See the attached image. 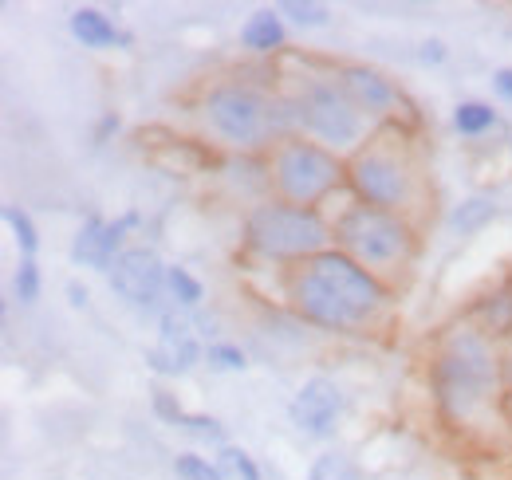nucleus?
<instances>
[{
	"instance_id": "nucleus-1",
	"label": "nucleus",
	"mask_w": 512,
	"mask_h": 480,
	"mask_svg": "<svg viewBox=\"0 0 512 480\" xmlns=\"http://www.w3.org/2000/svg\"><path fill=\"white\" fill-rule=\"evenodd\" d=\"M426 382L442 425L461 441L497 445L509 437V351L469 315L438 331Z\"/></svg>"
},
{
	"instance_id": "nucleus-4",
	"label": "nucleus",
	"mask_w": 512,
	"mask_h": 480,
	"mask_svg": "<svg viewBox=\"0 0 512 480\" xmlns=\"http://www.w3.org/2000/svg\"><path fill=\"white\" fill-rule=\"evenodd\" d=\"M347 189L355 201L410 217L414 225H422V213L434 197L422 146L414 142V134L402 122L379 126L347 158Z\"/></svg>"
},
{
	"instance_id": "nucleus-18",
	"label": "nucleus",
	"mask_w": 512,
	"mask_h": 480,
	"mask_svg": "<svg viewBox=\"0 0 512 480\" xmlns=\"http://www.w3.org/2000/svg\"><path fill=\"white\" fill-rule=\"evenodd\" d=\"M166 292L182 311H201V303H205V284L193 276L186 264H170L166 268Z\"/></svg>"
},
{
	"instance_id": "nucleus-25",
	"label": "nucleus",
	"mask_w": 512,
	"mask_h": 480,
	"mask_svg": "<svg viewBox=\"0 0 512 480\" xmlns=\"http://www.w3.org/2000/svg\"><path fill=\"white\" fill-rule=\"evenodd\" d=\"M174 477L178 480H229L221 473L217 461L201 457V453H178L174 457Z\"/></svg>"
},
{
	"instance_id": "nucleus-12",
	"label": "nucleus",
	"mask_w": 512,
	"mask_h": 480,
	"mask_svg": "<svg viewBox=\"0 0 512 480\" xmlns=\"http://www.w3.org/2000/svg\"><path fill=\"white\" fill-rule=\"evenodd\" d=\"M343 410H347L343 386L327 374H316L296 386V394L288 402V421L296 425V433H304L312 441H331L343 421Z\"/></svg>"
},
{
	"instance_id": "nucleus-23",
	"label": "nucleus",
	"mask_w": 512,
	"mask_h": 480,
	"mask_svg": "<svg viewBox=\"0 0 512 480\" xmlns=\"http://www.w3.org/2000/svg\"><path fill=\"white\" fill-rule=\"evenodd\" d=\"M40 292H44V276H40V264H36V260H28V256H20V264H16V276H12V296L24 303V307H32V303L40 300Z\"/></svg>"
},
{
	"instance_id": "nucleus-5",
	"label": "nucleus",
	"mask_w": 512,
	"mask_h": 480,
	"mask_svg": "<svg viewBox=\"0 0 512 480\" xmlns=\"http://www.w3.org/2000/svg\"><path fill=\"white\" fill-rule=\"evenodd\" d=\"M331 233L335 248L347 252L359 268H367L375 280H383L390 292L410 288L422 260V225L351 197L347 205L335 209Z\"/></svg>"
},
{
	"instance_id": "nucleus-30",
	"label": "nucleus",
	"mask_w": 512,
	"mask_h": 480,
	"mask_svg": "<svg viewBox=\"0 0 512 480\" xmlns=\"http://www.w3.org/2000/svg\"><path fill=\"white\" fill-rule=\"evenodd\" d=\"M493 91H497V99L512 103V67H497L493 71Z\"/></svg>"
},
{
	"instance_id": "nucleus-31",
	"label": "nucleus",
	"mask_w": 512,
	"mask_h": 480,
	"mask_svg": "<svg viewBox=\"0 0 512 480\" xmlns=\"http://www.w3.org/2000/svg\"><path fill=\"white\" fill-rule=\"evenodd\" d=\"M67 303H71V307H75V311H83V307H87V303H91V292H87V288H83V284H79V280H67Z\"/></svg>"
},
{
	"instance_id": "nucleus-28",
	"label": "nucleus",
	"mask_w": 512,
	"mask_h": 480,
	"mask_svg": "<svg viewBox=\"0 0 512 480\" xmlns=\"http://www.w3.org/2000/svg\"><path fill=\"white\" fill-rule=\"evenodd\" d=\"M414 56H418L422 67H442V63L449 60V48H446V40L430 36V40H422V44H418V52H414Z\"/></svg>"
},
{
	"instance_id": "nucleus-20",
	"label": "nucleus",
	"mask_w": 512,
	"mask_h": 480,
	"mask_svg": "<svg viewBox=\"0 0 512 480\" xmlns=\"http://www.w3.org/2000/svg\"><path fill=\"white\" fill-rule=\"evenodd\" d=\"M308 480H363V477H359V465L343 449H327V453H320L312 461Z\"/></svg>"
},
{
	"instance_id": "nucleus-33",
	"label": "nucleus",
	"mask_w": 512,
	"mask_h": 480,
	"mask_svg": "<svg viewBox=\"0 0 512 480\" xmlns=\"http://www.w3.org/2000/svg\"><path fill=\"white\" fill-rule=\"evenodd\" d=\"M509 150H512V142H509Z\"/></svg>"
},
{
	"instance_id": "nucleus-26",
	"label": "nucleus",
	"mask_w": 512,
	"mask_h": 480,
	"mask_svg": "<svg viewBox=\"0 0 512 480\" xmlns=\"http://www.w3.org/2000/svg\"><path fill=\"white\" fill-rule=\"evenodd\" d=\"M182 433H190L193 441H209V445H229L225 441V425L213 418V414H186V421H182Z\"/></svg>"
},
{
	"instance_id": "nucleus-7",
	"label": "nucleus",
	"mask_w": 512,
	"mask_h": 480,
	"mask_svg": "<svg viewBox=\"0 0 512 480\" xmlns=\"http://www.w3.org/2000/svg\"><path fill=\"white\" fill-rule=\"evenodd\" d=\"M284 95L296 107V126L304 138L320 142L323 150L339 154L343 162L379 130L367 119L351 95L339 87L335 71H308L300 79H292V87H284Z\"/></svg>"
},
{
	"instance_id": "nucleus-15",
	"label": "nucleus",
	"mask_w": 512,
	"mask_h": 480,
	"mask_svg": "<svg viewBox=\"0 0 512 480\" xmlns=\"http://www.w3.org/2000/svg\"><path fill=\"white\" fill-rule=\"evenodd\" d=\"M241 48L249 56H280L288 48V28H284L280 8H256L241 24Z\"/></svg>"
},
{
	"instance_id": "nucleus-21",
	"label": "nucleus",
	"mask_w": 512,
	"mask_h": 480,
	"mask_svg": "<svg viewBox=\"0 0 512 480\" xmlns=\"http://www.w3.org/2000/svg\"><path fill=\"white\" fill-rule=\"evenodd\" d=\"M280 16H284L288 24H296V28H304V32L331 24V8H327V4H316V0H284V4H280Z\"/></svg>"
},
{
	"instance_id": "nucleus-16",
	"label": "nucleus",
	"mask_w": 512,
	"mask_h": 480,
	"mask_svg": "<svg viewBox=\"0 0 512 480\" xmlns=\"http://www.w3.org/2000/svg\"><path fill=\"white\" fill-rule=\"evenodd\" d=\"M497 217H501V205H497L493 197H485V193H473V197H465L461 205H453L449 229H453L457 237H477V233H485Z\"/></svg>"
},
{
	"instance_id": "nucleus-3",
	"label": "nucleus",
	"mask_w": 512,
	"mask_h": 480,
	"mask_svg": "<svg viewBox=\"0 0 512 480\" xmlns=\"http://www.w3.org/2000/svg\"><path fill=\"white\" fill-rule=\"evenodd\" d=\"M193 115L209 146L233 158H268L276 142L300 134L292 99L241 75L205 83L193 103Z\"/></svg>"
},
{
	"instance_id": "nucleus-22",
	"label": "nucleus",
	"mask_w": 512,
	"mask_h": 480,
	"mask_svg": "<svg viewBox=\"0 0 512 480\" xmlns=\"http://www.w3.org/2000/svg\"><path fill=\"white\" fill-rule=\"evenodd\" d=\"M213 461L221 465L225 477H233V480H264L260 477V465L253 461V453H245L241 445H221Z\"/></svg>"
},
{
	"instance_id": "nucleus-2",
	"label": "nucleus",
	"mask_w": 512,
	"mask_h": 480,
	"mask_svg": "<svg viewBox=\"0 0 512 480\" xmlns=\"http://www.w3.org/2000/svg\"><path fill=\"white\" fill-rule=\"evenodd\" d=\"M280 296L288 311L327 335H383L394 323L398 292L359 268L347 252L327 248L320 256L280 272Z\"/></svg>"
},
{
	"instance_id": "nucleus-27",
	"label": "nucleus",
	"mask_w": 512,
	"mask_h": 480,
	"mask_svg": "<svg viewBox=\"0 0 512 480\" xmlns=\"http://www.w3.org/2000/svg\"><path fill=\"white\" fill-rule=\"evenodd\" d=\"M150 410H154V418L162 421V425H174V429H182V421H186V410H182L178 394L166 390V386H158V390L150 394Z\"/></svg>"
},
{
	"instance_id": "nucleus-17",
	"label": "nucleus",
	"mask_w": 512,
	"mask_h": 480,
	"mask_svg": "<svg viewBox=\"0 0 512 480\" xmlns=\"http://www.w3.org/2000/svg\"><path fill=\"white\" fill-rule=\"evenodd\" d=\"M453 130L461 134V138H481V134H489V130H497V122L501 115L493 111V103H485V99H461L457 107H453Z\"/></svg>"
},
{
	"instance_id": "nucleus-24",
	"label": "nucleus",
	"mask_w": 512,
	"mask_h": 480,
	"mask_svg": "<svg viewBox=\"0 0 512 480\" xmlns=\"http://www.w3.org/2000/svg\"><path fill=\"white\" fill-rule=\"evenodd\" d=\"M205 362L217 374H241V370H249V355L237 343H225V339H217V343L205 347Z\"/></svg>"
},
{
	"instance_id": "nucleus-32",
	"label": "nucleus",
	"mask_w": 512,
	"mask_h": 480,
	"mask_svg": "<svg viewBox=\"0 0 512 480\" xmlns=\"http://www.w3.org/2000/svg\"><path fill=\"white\" fill-rule=\"evenodd\" d=\"M509 390H512V347H509Z\"/></svg>"
},
{
	"instance_id": "nucleus-8",
	"label": "nucleus",
	"mask_w": 512,
	"mask_h": 480,
	"mask_svg": "<svg viewBox=\"0 0 512 480\" xmlns=\"http://www.w3.org/2000/svg\"><path fill=\"white\" fill-rule=\"evenodd\" d=\"M264 185L276 201L320 209L327 197L347 189V162L339 154L323 150L320 142H312L304 134H292V138H284L268 150Z\"/></svg>"
},
{
	"instance_id": "nucleus-13",
	"label": "nucleus",
	"mask_w": 512,
	"mask_h": 480,
	"mask_svg": "<svg viewBox=\"0 0 512 480\" xmlns=\"http://www.w3.org/2000/svg\"><path fill=\"white\" fill-rule=\"evenodd\" d=\"M142 225V217L130 209L123 213L119 221H103V217H87L83 225H79V233L71 240V264H79V268H95V272H111L115 268V260L127 252V233L130 229H138Z\"/></svg>"
},
{
	"instance_id": "nucleus-11",
	"label": "nucleus",
	"mask_w": 512,
	"mask_h": 480,
	"mask_svg": "<svg viewBox=\"0 0 512 480\" xmlns=\"http://www.w3.org/2000/svg\"><path fill=\"white\" fill-rule=\"evenodd\" d=\"M197 362H205V347L193 331V315L178 303H166L158 311V343L146 351V366L162 378H182Z\"/></svg>"
},
{
	"instance_id": "nucleus-9",
	"label": "nucleus",
	"mask_w": 512,
	"mask_h": 480,
	"mask_svg": "<svg viewBox=\"0 0 512 480\" xmlns=\"http://www.w3.org/2000/svg\"><path fill=\"white\" fill-rule=\"evenodd\" d=\"M166 268L162 256L150 244H130L127 252L115 260V268L107 272V284L119 300L134 311H162L166 307Z\"/></svg>"
},
{
	"instance_id": "nucleus-10",
	"label": "nucleus",
	"mask_w": 512,
	"mask_h": 480,
	"mask_svg": "<svg viewBox=\"0 0 512 480\" xmlns=\"http://www.w3.org/2000/svg\"><path fill=\"white\" fill-rule=\"evenodd\" d=\"M331 71H335L339 87L351 95V103L375 122V126H394V122L406 119L410 103H406L402 87H398L386 71L371 67V63H355V60L335 63Z\"/></svg>"
},
{
	"instance_id": "nucleus-19",
	"label": "nucleus",
	"mask_w": 512,
	"mask_h": 480,
	"mask_svg": "<svg viewBox=\"0 0 512 480\" xmlns=\"http://www.w3.org/2000/svg\"><path fill=\"white\" fill-rule=\"evenodd\" d=\"M4 225H8V233H12V240H16L20 256L36 260V252H40V229H36L32 213L20 209V205H4Z\"/></svg>"
},
{
	"instance_id": "nucleus-14",
	"label": "nucleus",
	"mask_w": 512,
	"mask_h": 480,
	"mask_svg": "<svg viewBox=\"0 0 512 480\" xmlns=\"http://www.w3.org/2000/svg\"><path fill=\"white\" fill-rule=\"evenodd\" d=\"M67 28H71V36H75L83 48H91V52H111V48H130V44H134L130 32H123L103 8H91V4L75 8V12L67 16Z\"/></svg>"
},
{
	"instance_id": "nucleus-6",
	"label": "nucleus",
	"mask_w": 512,
	"mask_h": 480,
	"mask_svg": "<svg viewBox=\"0 0 512 480\" xmlns=\"http://www.w3.org/2000/svg\"><path fill=\"white\" fill-rule=\"evenodd\" d=\"M241 248L245 256H253L260 264H276L284 272L292 264H304L335 248V233L323 209H304V205L264 197L241 221Z\"/></svg>"
},
{
	"instance_id": "nucleus-29",
	"label": "nucleus",
	"mask_w": 512,
	"mask_h": 480,
	"mask_svg": "<svg viewBox=\"0 0 512 480\" xmlns=\"http://www.w3.org/2000/svg\"><path fill=\"white\" fill-rule=\"evenodd\" d=\"M119 130H123V119H119L115 111H107L103 119L95 122V146H103V142H107L111 134H119Z\"/></svg>"
}]
</instances>
